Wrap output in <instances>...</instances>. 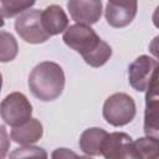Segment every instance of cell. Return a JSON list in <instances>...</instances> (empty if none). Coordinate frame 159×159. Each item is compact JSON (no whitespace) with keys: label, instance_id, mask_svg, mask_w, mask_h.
Wrapping results in <instances>:
<instances>
[{"label":"cell","instance_id":"9a60e30c","mask_svg":"<svg viewBox=\"0 0 159 159\" xmlns=\"http://www.w3.org/2000/svg\"><path fill=\"white\" fill-rule=\"evenodd\" d=\"M17 51H19V46L15 37L11 34L2 30L0 32V61L1 62L12 61L17 56Z\"/></svg>","mask_w":159,"mask_h":159},{"label":"cell","instance_id":"2e32d148","mask_svg":"<svg viewBox=\"0 0 159 159\" xmlns=\"http://www.w3.org/2000/svg\"><path fill=\"white\" fill-rule=\"evenodd\" d=\"M35 1H7V0H1L0 6H1V16L2 19L5 17H14L16 15H21L25 11L30 10L31 6H34Z\"/></svg>","mask_w":159,"mask_h":159},{"label":"cell","instance_id":"d6986e66","mask_svg":"<svg viewBox=\"0 0 159 159\" xmlns=\"http://www.w3.org/2000/svg\"><path fill=\"white\" fill-rule=\"evenodd\" d=\"M51 159H92L91 157H81L68 148H57L51 153Z\"/></svg>","mask_w":159,"mask_h":159},{"label":"cell","instance_id":"9c48e42d","mask_svg":"<svg viewBox=\"0 0 159 159\" xmlns=\"http://www.w3.org/2000/svg\"><path fill=\"white\" fill-rule=\"evenodd\" d=\"M138 10L137 1H108L104 15L107 22L116 29L128 26L135 17Z\"/></svg>","mask_w":159,"mask_h":159},{"label":"cell","instance_id":"7a4b0ae2","mask_svg":"<svg viewBox=\"0 0 159 159\" xmlns=\"http://www.w3.org/2000/svg\"><path fill=\"white\" fill-rule=\"evenodd\" d=\"M29 88L31 93L42 102L58 98L65 88V73L62 67L52 61L36 65L29 75Z\"/></svg>","mask_w":159,"mask_h":159},{"label":"cell","instance_id":"277c9868","mask_svg":"<svg viewBox=\"0 0 159 159\" xmlns=\"http://www.w3.org/2000/svg\"><path fill=\"white\" fill-rule=\"evenodd\" d=\"M0 112L2 120L14 128L31 119L32 106L24 93L12 92L2 99Z\"/></svg>","mask_w":159,"mask_h":159},{"label":"cell","instance_id":"44dd1931","mask_svg":"<svg viewBox=\"0 0 159 159\" xmlns=\"http://www.w3.org/2000/svg\"><path fill=\"white\" fill-rule=\"evenodd\" d=\"M152 21H153L154 26L157 29H159V5L155 7V10H154V12L152 15Z\"/></svg>","mask_w":159,"mask_h":159},{"label":"cell","instance_id":"7c38bea8","mask_svg":"<svg viewBox=\"0 0 159 159\" xmlns=\"http://www.w3.org/2000/svg\"><path fill=\"white\" fill-rule=\"evenodd\" d=\"M108 133L99 127H91L82 132L80 137V148L88 157L102 155V149Z\"/></svg>","mask_w":159,"mask_h":159},{"label":"cell","instance_id":"ba28073f","mask_svg":"<svg viewBox=\"0 0 159 159\" xmlns=\"http://www.w3.org/2000/svg\"><path fill=\"white\" fill-rule=\"evenodd\" d=\"M67 9L72 20L77 24L91 26L96 24L102 15L101 0H70Z\"/></svg>","mask_w":159,"mask_h":159},{"label":"cell","instance_id":"ffe728a7","mask_svg":"<svg viewBox=\"0 0 159 159\" xmlns=\"http://www.w3.org/2000/svg\"><path fill=\"white\" fill-rule=\"evenodd\" d=\"M149 52L159 61V35L153 37V40L149 43Z\"/></svg>","mask_w":159,"mask_h":159},{"label":"cell","instance_id":"7402d4cb","mask_svg":"<svg viewBox=\"0 0 159 159\" xmlns=\"http://www.w3.org/2000/svg\"><path fill=\"white\" fill-rule=\"evenodd\" d=\"M157 159H159V158H157Z\"/></svg>","mask_w":159,"mask_h":159},{"label":"cell","instance_id":"e0dca14e","mask_svg":"<svg viewBox=\"0 0 159 159\" xmlns=\"http://www.w3.org/2000/svg\"><path fill=\"white\" fill-rule=\"evenodd\" d=\"M47 152L35 145H24L16 148L9 154V159H47Z\"/></svg>","mask_w":159,"mask_h":159},{"label":"cell","instance_id":"5b68a950","mask_svg":"<svg viewBox=\"0 0 159 159\" xmlns=\"http://www.w3.org/2000/svg\"><path fill=\"white\" fill-rule=\"evenodd\" d=\"M42 11L31 9L21 14L15 20L16 34L29 43H43L51 36L46 32L41 19Z\"/></svg>","mask_w":159,"mask_h":159},{"label":"cell","instance_id":"ac0fdd59","mask_svg":"<svg viewBox=\"0 0 159 159\" xmlns=\"http://www.w3.org/2000/svg\"><path fill=\"white\" fill-rule=\"evenodd\" d=\"M147 101H159V66L153 73L149 86L145 91V102Z\"/></svg>","mask_w":159,"mask_h":159},{"label":"cell","instance_id":"52a82bcc","mask_svg":"<svg viewBox=\"0 0 159 159\" xmlns=\"http://www.w3.org/2000/svg\"><path fill=\"white\" fill-rule=\"evenodd\" d=\"M159 62L147 55L137 57L128 67V78L129 84L138 92L147 91L149 82L155 72Z\"/></svg>","mask_w":159,"mask_h":159},{"label":"cell","instance_id":"3957f363","mask_svg":"<svg viewBox=\"0 0 159 159\" xmlns=\"http://www.w3.org/2000/svg\"><path fill=\"white\" fill-rule=\"evenodd\" d=\"M103 118L113 127H123L135 117V102L127 93H113L103 104Z\"/></svg>","mask_w":159,"mask_h":159},{"label":"cell","instance_id":"30bf717a","mask_svg":"<svg viewBox=\"0 0 159 159\" xmlns=\"http://www.w3.org/2000/svg\"><path fill=\"white\" fill-rule=\"evenodd\" d=\"M42 25L50 36L65 32L68 29V17L60 5H50L42 10Z\"/></svg>","mask_w":159,"mask_h":159},{"label":"cell","instance_id":"6da1fadb","mask_svg":"<svg viewBox=\"0 0 159 159\" xmlns=\"http://www.w3.org/2000/svg\"><path fill=\"white\" fill-rule=\"evenodd\" d=\"M63 42L80 53L91 67H102L112 56V47L103 41L91 26L71 25L62 36Z\"/></svg>","mask_w":159,"mask_h":159},{"label":"cell","instance_id":"4fadbf2b","mask_svg":"<svg viewBox=\"0 0 159 159\" xmlns=\"http://www.w3.org/2000/svg\"><path fill=\"white\" fill-rule=\"evenodd\" d=\"M145 135L159 139V101H147L144 111Z\"/></svg>","mask_w":159,"mask_h":159},{"label":"cell","instance_id":"8fae6325","mask_svg":"<svg viewBox=\"0 0 159 159\" xmlns=\"http://www.w3.org/2000/svg\"><path fill=\"white\" fill-rule=\"evenodd\" d=\"M42 134H43V127L41 122L36 118H31L26 123L19 127H14L10 133L11 139L22 147L35 144L42 138Z\"/></svg>","mask_w":159,"mask_h":159},{"label":"cell","instance_id":"8992f818","mask_svg":"<svg viewBox=\"0 0 159 159\" xmlns=\"http://www.w3.org/2000/svg\"><path fill=\"white\" fill-rule=\"evenodd\" d=\"M102 155L106 159H143L132 137L123 132L108 133L103 144Z\"/></svg>","mask_w":159,"mask_h":159},{"label":"cell","instance_id":"5bb4252c","mask_svg":"<svg viewBox=\"0 0 159 159\" xmlns=\"http://www.w3.org/2000/svg\"><path fill=\"white\" fill-rule=\"evenodd\" d=\"M134 145L143 159L159 158V139L154 137H142L134 140Z\"/></svg>","mask_w":159,"mask_h":159}]
</instances>
